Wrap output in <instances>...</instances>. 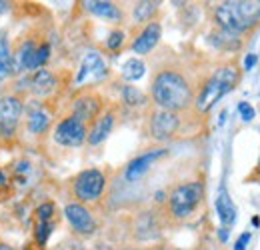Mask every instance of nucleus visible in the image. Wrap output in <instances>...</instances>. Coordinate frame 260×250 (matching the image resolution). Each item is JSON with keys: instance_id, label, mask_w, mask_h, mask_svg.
Listing matches in <instances>:
<instances>
[{"instance_id": "obj_25", "label": "nucleus", "mask_w": 260, "mask_h": 250, "mask_svg": "<svg viewBox=\"0 0 260 250\" xmlns=\"http://www.w3.org/2000/svg\"><path fill=\"white\" fill-rule=\"evenodd\" d=\"M52 228H54V224H52V222H36L34 238H36V242H38L40 246H44V244H46V240H48V236H50Z\"/></svg>"}, {"instance_id": "obj_11", "label": "nucleus", "mask_w": 260, "mask_h": 250, "mask_svg": "<svg viewBox=\"0 0 260 250\" xmlns=\"http://www.w3.org/2000/svg\"><path fill=\"white\" fill-rule=\"evenodd\" d=\"M166 152H168L166 148H150V150L142 152L140 157L132 158L128 162V166H126V172H124L126 180H128V182H134V180L142 178V176L148 172V168H150L158 158H162Z\"/></svg>"}, {"instance_id": "obj_15", "label": "nucleus", "mask_w": 260, "mask_h": 250, "mask_svg": "<svg viewBox=\"0 0 260 250\" xmlns=\"http://www.w3.org/2000/svg\"><path fill=\"white\" fill-rule=\"evenodd\" d=\"M216 212H218V218H220V222H222L224 226L234 224V220H236V206H234L232 198L228 196V190L224 184L218 188V196H216Z\"/></svg>"}, {"instance_id": "obj_22", "label": "nucleus", "mask_w": 260, "mask_h": 250, "mask_svg": "<svg viewBox=\"0 0 260 250\" xmlns=\"http://www.w3.org/2000/svg\"><path fill=\"white\" fill-rule=\"evenodd\" d=\"M122 100L128 104V106H142L146 102V96L142 90H138L136 86H122Z\"/></svg>"}, {"instance_id": "obj_13", "label": "nucleus", "mask_w": 260, "mask_h": 250, "mask_svg": "<svg viewBox=\"0 0 260 250\" xmlns=\"http://www.w3.org/2000/svg\"><path fill=\"white\" fill-rule=\"evenodd\" d=\"M98 112H100V98L96 94H82L72 104V116H76L84 124L94 120L98 116Z\"/></svg>"}, {"instance_id": "obj_32", "label": "nucleus", "mask_w": 260, "mask_h": 250, "mask_svg": "<svg viewBox=\"0 0 260 250\" xmlns=\"http://www.w3.org/2000/svg\"><path fill=\"white\" fill-rule=\"evenodd\" d=\"M6 10H8V2L0 0V14H2V12H6Z\"/></svg>"}, {"instance_id": "obj_29", "label": "nucleus", "mask_w": 260, "mask_h": 250, "mask_svg": "<svg viewBox=\"0 0 260 250\" xmlns=\"http://www.w3.org/2000/svg\"><path fill=\"white\" fill-rule=\"evenodd\" d=\"M248 242H250V232H242V234L238 236L236 244H234V250H246Z\"/></svg>"}, {"instance_id": "obj_14", "label": "nucleus", "mask_w": 260, "mask_h": 250, "mask_svg": "<svg viewBox=\"0 0 260 250\" xmlns=\"http://www.w3.org/2000/svg\"><path fill=\"white\" fill-rule=\"evenodd\" d=\"M112 128H114V114H112V112H104V114H100L96 120H94V124L90 126L88 134H86L88 144L96 146V144H100V142H104V140L108 138V134L112 132Z\"/></svg>"}, {"instance_id": "obj_18", "label": "nucleus", "mask_w": 260, "mask_h": 250, "mask_svg": "<svg viewBox=\"0 0 260 250\" xmlns=\"http://www.w3.org/2000/svg\"><path fill=\"white\" fill-rule=\"evenodd\" d=\"M86 10L96 14L100 18H106V20H118L122 16V12L118 10V6L114 2H106V0H90V2H84Z\"/></svg>"}, {"instance_id": "obj_31", "label": "nucleus", "mask_w": 260, "mask_h": 250, "mask_svg": "<svg viewBox=\"0 0 260 250\" xmlns=\"http://www.w3.org/2000/svg\"><path fill=\"white\" fill-rule=\"evenodd\" d=\"M218 238H220L222 242H226V240H228V228H226V226L218 230Z\"/></svg>"}, {"instance_id": "obj_23", "label": "nucleus", "mask_w": 260, "mask_h": 250, "mask_svg": "<svg viewBox=\"0 0 260 250\" xmlns=\"http://www.w3.org/2000/svg\"><path fill=\"white\" fill-rule=\"evenodd\" d=\"M158 8V2H138L134 6V20H148Z\"/></svg>"}, {"instance_id": "obj_10", "label": "nucleus", "mask_w": 260, "mask_h": 250, "mask_svg": "<svg viewBox=\"0 0 260 250\" xmlns=\"http://www.w3.org/2000/svg\"><path fill=\"white\" fill-rule=\"evenodd\" d=\"M64 216L70 222V226L78 232V234H92L96 230V220L92 218L90 210L86 206H82L80 202H70L66 204Z\"/></svg>"}, {"instance_id": "obj_20", "label": "nucleus", "mask_w": 260, "mask_h": 250, "mask_svg": "<svg viewBox=\"0 0 260 250\" xmlns=\"http://www.w3.org/2000/svg\"><path fill=\"white\" fill-rule=\"evenodd\" d=\"M146 72V66L140 58H128L126 63L122 64V78L128 80V82H134V80H140Z\"/></svg>"}, {"instance_id": "obj_6", "label": "nucleus", "mask_w": 260, "mask_h": 250, "mask_svg": "<svg viewBox=\"0 0 260 250\" xmlns=\"http://www.w3.org/2000/svg\"><path fill=\"white\" fill-rule=\"evenodd\" d=\"M86 134H88L86 124L72 114L62 118L54 128V140L60 146H80L86 140Z\"/></svg>"}, {"instance_id": "obj_24", "label": "nucleus", "mask_w": 260, "mask_h": 250, "mask_svg": "<svg viewBox=\"0 0 260 250\" xmlns=\"http://www.w3.org/2000/svg\"><path fill=\"white\" fill-rule=\"evenodd\" d=\"M48 58H50V44H48V42H42V44H40V46H36V50H34L30 70H36V68L44 66Z\"/></svg>"}, {"instance_id": "obj_1", "label": "nucleus", "mask_w": 260, "mask_h": 250, "mask_svg": "<svg viewBox=\"0 0 260 250\" xmlns=\"http://www.w3.org/2000/svg\"><path fill=\"white\" fill-rule=\"evenodd\" d=\"M152 98L162 110L178 112V110H184L190 106L192 86L180 72L162 70L152 80Z\"/></svg>"}, {"instance_id": "obj_16", "label": "nucleus", "mask_w": 260, "mask_h": 250, "mask_svg": "<svg viewBox=\"0 0 260 250\" xmlns=\"http://www.w3.org/2000/svg\"><path fill=\"white\" fill-rule=\"evenodd\" d=\"M54 88H56V78H54V74L50 70L40 68V70H36L32 74V78H30V90H32V94L46 96V94L52 92Z\"/></svg>"}, {"instance_id": "obj_35", "label": "nucleus", "mask_w": 260, "mask_h": 250, "mask_svg": "<svg viewBox=\"0 0 260 250\" xmlns=\"http://www.w3.org/2000/svg\"><path fill=\"white\" fill-rule=\"evenodd\" d=\"M158 250H176V248H158Z\"/></svg>"}, {"instance_id": "obj_17", "label": "nucleus", "mask_w": 260, "mask_h": 250, "mask_svg": "<svg viewBox=\"0 0 260 250\" xmlns=\"http://www.w3.org/2000/svg\"><path fill=\"white\" fill-rule=\"evenodd\" d=\"M34 50H36V44L32 40H26L18 46V50L12 54V72H22V70H30V64H32Z\"/></svg>"}, {"instance_id": "obj_30", "label": "nucleus", "mask_w": 260, "mask_h": 250, "mask_svg": "<svg viewBox=\"0 0 260 250\" xmlns=\"http://www.w3.org/2000/svg\"><path fill=\"white\" fill-rule=\"evenodd\" d=\"M256 63H258L256 54H252V52H250V54H246V56H244V68H246V70H252V68L256 66Z\"/></svg>"}, {"instance_id": "obj_12", "label": "nucleus", "mask_w": 260, "mask_h": 250, "mask_svg": "<svg viewBox=\"0 0 260 250\" xmlns=\"http://www.w3.org/2000/svg\"><path fill=\"white\" fill-rule=\"evenodd\" d=\"M160 34H162L160 22H154V20L148 22V24L144 26V30L134 38V42H132V50H134L136 54H148V52L158 44Z\"/></svg>"}, {"instance_id": "obj_2", "label": "nucleus", "mask_w": 260, "mask_h": 250, "mask_svg": "<svg viewBox=\"0 0 260 250\" xmlns=\"http://www.w3.org/2000/svg\"><path fill=\"white\" fill-rule=\"evenodd\" d=\"M214 20L222 30L230 34H240L260 20V2H250V0L220 2L214 8Z\"/></svg>"}, {"instance_id": "obj_9", "label": "nucleus", "mask_w": 260, "mask_h": 250, "mask_svg": "<svg viewBox=\"0 0 260 250\" xmlns=\"http://www.w3.org/2000/svg\"><path fill=\"white\" fill-rule=\"evenodd\" d=\"M108 74V68H106V63L102 60V56L90 50L84 54L82 58V64L78 68V74H76V84H84V82H98L102 80L104 76Z\"/></svg>"}, {"instance_id": "obj_5", "label": "nucleus", "mask_w": 260, "mask_h": 250, "mask_svg": "<svg viewBox=\"0 0 260 250\" xmlns=\"http://www.w3.org/2000/svg\"><path fill=\"white\" fill-rule=\"evenodd\" d=\"M104 186H106V176L98 168H88L74 178L72 188H74V196L80 202H94L102 196Z\"/></svg>"}, {"instance_id": "obj_8", "label": "nucleus", "mask_w": 260, "mask_h": 250, "mask_svg": "<svg viewBox=\"0 0 260 250\" xmlns=\"http://www.w3.org/2000/svg\"><path fill=\"white\" fill-rule=\"evenodd\" d=\"M180 126V118L176 112H170V110H156L150 114V122H148V130H150V136L154 140H168L176 134Z\"/></svg>"}, {"instance_id": "obj_34", "label": "nucleus", "mask_w": 260, "mask_h": 250, "mask_svg": "<svg viewBox=\"0 0 260 250\" xmlns=\"http://www.w3.org/2000/svg\"><path fill=\"white\" fill-rule=\"evenodd\" d=\"M0 250H14V248H12V246H8V244H2V242H0Z\"/></svg>"}, {"instance_id": "obj_19", "label": "nucleus", "mask_w": 260, "mask_h": 250, "mask_svg": "<svg viewBox=\"0 0 260 250\" xmlns=\"http://www.w3.org/2000/svg\"><path fill=\"white\" fill-rule=\"evenodd\" d=\"M50 112L46 110V108H42V106H36L30 110V114H28V130L34 132V134H40V132H44L48 126H50Z\"/></svg>"}, {"instance_id": "obj_21", "label": "nucleus", "mask_w": 260, "mask_h": 250, "mask_svg": "<svg viewBox=\"0 0 260 250\" xmlns=\"http://www.w3.org/2000/svg\"><path fill=\"white\" fill-rule=\"evenodd\" d=\"M12 72V52L6 36L0 34V82Z\"/></svg>"}, {"instance_id": "obj_4", "label": "nucleus", "mask_w": 260, "mask_h": 250, "mask_svg": "<svg viewBox=\"0 0 260 250\" xmlns=\"http://www.w3.org/2000/svg\"><path fill=\"white\" fill-rule=\"evenodd\" d=\"M204 196V184L202 182H184L178 184L168 194V210L174 218H186L198 208Z\"/></svg>"}, {"instance_id": "obj_28", "label": "nucleus", "mask_w": 260, "mask_h": 250, "mask_svg": "<svg viewBox=\"0 0 260 250\" xmlns=\"http://www.w3.org/2000/svg\"><path fill=\"white\" fill-rule=\"evenodd\" d=\"M238 114H240V118H242L244 122H250V120L256 116L254 108H252L248 102H238Z\"/></svg>"}, {"instance_id": "obj_7", "label": "nucleus", "mask_w": 260, "mask_h": 250, "mask_svg": "<svg viewBox=\"0 0 260 250\" xmlns=\"http://www.w3.org/2000/svg\"><path fill=\"white\" fill-rule=\"evenodd\" d=\"M22 110H24V104L20 102V98H16V96L0 98V136H4V138L14 136L18 122H20V116H22Z\"/></svg>"}, {"instance_id": "obj_33", "label": "nucleus", "mask_w": 260, "mask_h": 250, "mask_svg": "<svg viewBox=\"0 0 260 250\" xmlns=\"http://www.w3.org/2000/svg\"><path fill=\"white\" fill-rule=\"evenodd\" d=\"M2 186H6V176H4V172L0 170V188Z\"/></svg>"}, {"instance_id": "obj_27", "label": "nucleus", "mask_w": 260, "mask_h": 250, "mask_svg": "<svg viewBox=\"0 0 260 250\" xmlns=\"http://www.w3.org/2000/svg\"><path fill=\"white\" fill-rule=\"evenodd\" d=\"M122 42H124V32L114 30V32H110V36H108V40H106V46H108L110 50H118V48L122 46Z\"/></svg>"}, {"instance_id": "obj_3", "label": "nucleus", "mask_w": 260, "mask_h": 250, "mask_svg": "<svg viewBox=\"0 0 260 250\" xmlns=\"http://www.w3.org/2000/svg\"><path fill=\"white\" fill-rule=\"evenodd\" d=\"M238 70L234 66H222L218 68L200 88L196 96V108L200 112H208L224 94H228L238 82Z\"/></svg>"}, {"instance_id": "obj_26", "label": "nucleus", "mask_w": 260, "mask_h": 250, "mask_svg": "<svg viewBox=\"0 0 260 250\" xmlns=\"http://www.w3.org/2000/svg\"><path fill=\"white\" fill-rule=\"evenodd\" d=\"M54 214V204L52 202H44L36 208V222H50Z\"/></svg>"}]
</instances>
